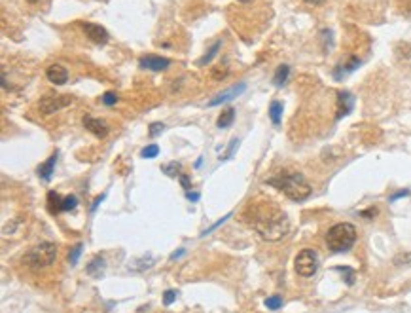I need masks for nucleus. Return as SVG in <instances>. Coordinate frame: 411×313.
<instances>
[{
	"mask_svg": "<svg viewBox=\"0 0 411 313\" xmlns=\"http://www.w3.org/2000/svg\"><path fill=\"white\" fill-rule=\"evenodd\" d=\"M228 218H232V213H228V215H226V216H222V218H220V220H218V222H214V224H212L211 228H207V230L203 232V236H207V234H211L212 230H216V228L220 226V224H224V222H226Z\"/></svg>",
	"mask_w": 411,
	"mask_h": 313,
	"instance_id": "31",
	"label": "nucleus"
},
{
	"mask_svg": "<svg viewBox=\"0 0 411 313\" xmlns=\"http://www.w3.org/2000/svg\"><path fill=\"white\" fill-rule=\"evenodd\" d=\"M180 179V183H182V186H184V188H186V190H188V192H190V188H191V183H190V177H188V175H180L178 177Z\"/></svg>",
	"mask_w": 411,
	"mask_h": 313,
	"instance_id": "33",
	"label": "nucleus"
},
{
	"mask_svg": "<svg viewBox=\"0 0 411 313\" xmlns=\"http://www.w3.org/2000/svg\"><path fill=\"white\" fill-rule=\"evenodd\" d=\"M163 127H165L163 124L156 122V124H152V125H150V129H148V135H150V137H156V135H159V133L163 131Z\"/></svg>",
	"mask_w": 411,
	"mask_h": 313,
	"instance_id": "29",
	"label": "nucleus"
},
{
	"mask_svg": "<svg viewBox=\"0 0 411 313\" xmlns=\"http://www.w3.org/2000/svg\"><path fill=\"white\" fill-rule=\"evenodd\" d=\"M239 2H250V0H239Z\"/></svg>",
	"mask_w": 411,
	"mask_h": 313,
	"instance_id": "40",
	"label": "nucleus"
},
{
	"mask_svg": "<svg viewBox=\"0 0 411 313\" xmlns=\"http://www.w3.org/2000/svg\"><path fill=\"white\" fill-rule=\"evenodd\" d=\"M84 127L87 131H91L99 139H105L106 135H108V131H110V127H108V124H106L105 120L95 118V116H84Z\"/></svg>",
	"mask_w": 411,
	"mask_h": 313,
	"instance_id": "8",
	"label": "nucleus"
},
{
	"mask_svg": "<svg viewBox=\"0 0 411 313\" xmlns=\"http://www.w3.org/2000/svg\"><path fill=\"white\" fill-rule=\"evenodd\" d=\"M360 65V59L358 57H349L347 63H343V65H339L336 70H334V76L336 78H341V76L349 74V72H352V70H356Z\"/></svg>",
	"mask_w": 411,
	"mask_h": 313,
	"instance_id": "15",
	"label": "nucleus"
},
{
	"mask_svg": "<svg viewBox=\"0 0 411 313\" xmlns=\"http://www.w3.org/2000/svg\"><path fill=\"white\" fill-rule=\"evenodd\" d=\"M233 120H235V110H233V108H226L220 116H218V120H216V125H218L220 129H226V127L232 125Z\"/></svg>",
	"mask_w": 411,
	"mask_h": 313,
	"instance_id": "18",
	"label": "nucleus"
},
{
	"mask_svg": "<svg viewBox=\"0 0 411 313\" xmlns=\"http://www.w3.org/2000/svg\"><path fill=\"white\" fill-rule=\"evenodd\" d=\"M356 243V228L351 222H339L326 234V245L332 252H345Z\"/></svg>",
	"mask_w": 411,
	"mask_h": 313,
	"instance_id": "3",
	"label": "nucleus"
},
{
	"mask_svg": "<svg viewBox=\"0 0 411 313\" xmlns=\"http://www.w3.org/2000/svg\"><path fill=\"white\" fill-rule=\"evenodd\" d=\"M237 146H239V139H233L232 144H230V148H228V152L222 156L220 160H230V158L233 156V152H235V148H237Z\"/></svg>",
	"mask_w": 411,
	"mask_h": 313,
	"instance_id": "30",
	"label": "nucleus"
},
{
	"mask_svg": "<svg viewBox=\"0 0 411 313\" xmlns=\"http://www.w3.org/2000/svg\"><path fill=\"white\" fill-rule=\"evenodd\" d=\"M228 74H230V68H228L226 65L212 66V70H211V76L214 78V80H218V82H222Z\"/></svg>",
	"mask_w": 411,
	"mask_h": 313,
	"instance_id": "22",
	"label": "nucleus"
},
{
	"mask_svg": "<svg viewBox=\"0 0 411 313\" xmlns=\"http://www.w3.org/2000/svg\"><path fill=\"white\" fill-rule=\"evenodd\" d=\"M338 270L345 271V273H347V277H345V281H347L349 285H352V281H354V271L351 270V268H338Z\"/></svg>",
	"mask_w": 411,
	"mask_h": 313,
	"instance_id": "32",
	"label": "nucleus"
},
{
	"mask_svg": "<svg viewBox=\"0 0 411 313\" xmlns=\"http://www.w3.org/2000/svg\"><path fill=\"white\" fill-rule=\"evenodd\" d=\"M288 76H290V66L288 65H281L279 68H277V72H275L273 76V82L277 87L285 86L286 80H288Z\"/></svg>",
	"mask_w": 411,
	"mask_h": 313,
	"instance_id": "20",
	"label": "nucleus"
},
{
	"mask_svg": "<svg viewBox=\"0 0 411 313\" xmlns=\"http://www.w3.org/2000/svg\"><path fill=\"white\" fill-rule=\"evenodd\" d=\"M352 107H354V97L351 93H347V91H341L338 97V118L347 116L349 112L352 110Z\"/></svg>",
	"mask_w": 411,
	"mask_h": 313,
	"instance_id": "12",
	"label": "nucleus"
},
{
	"mask_svg": "<svg viewBox=\"0 0 411 313\" xmlns=\"http://www.w3.org/2000/svg\"><path fill=\"white\" fill-rule=\"evenodd\" d=\"M76 205H78L76 195H66V197H63V211H72V209H76Z\"/></svg>",
	"mask_w": 411,
	"mask_h": 313,
	"instance_id": "27",
	"label": "nucleus"
},
{
	"mask_svg": "<svg viewBox=\"0 0 411 313\" xmlns=\"http://www.w3.org/2000/svg\"><path fill=\"white\" fill-rule=\"evenodd\" d=\"M101 101H103V105H106V107H114L117 103V95L114 91H106L105 95L101 97Z\"/></svg>",
	"mask_w": 411,
	"mask_h": 313,
	"instance_id": "26",
	"label": "nucleus"
},
{
	"mask_svg": "<svg viewBox=\"0 0 411 313\" xmlns=\"http://www.w3.org/2000/svg\"><path fill=\"white\" fill-rule=\"evenodd\" d=\"M55 162H57V152H55V154H52V156L48 158V162H44L42 165L38 167V177H40L42 181H50V179H52Z\"/></svg>",
	"mask_w": 411,
	"mask_h": 313,
	"instance_id": "14",
	"label": "nucleus"
},
{
	"mask_svg": "<svg viewBox=\"0 0 411 313\" xmlns=\"http://www.w3.org/2000/svg\"><path fill=\"white\" fill-rule=\"evenodd\" d=\"M244 89H246V84H239V86L230 87V89H226V91L218 93L214 99H211V101H209V107H216V105H222V103H228V101H232L233 97L241 95Z\"/></svg>",
	"mask_w": 411,
	"mask_h": 313,
	"instance_id": "11",
	"label": "nucleus"
},
{
	"mask_svg": "<svg viewBox=\"0 0 411 313\" xmlns=\"http://www.w3.org/2000/svg\"><path fill=\"white\" fill-rule=\"evenodd\" d=\"M48 207H50V213H63V197L57 192H50L48 194Z\"/></svg>",
	"mask_w": 411,
	"mask_h": 313,
	"instance_id": "19",
	"label": "nucleus"
},
{
	"mask_svg": "<svg viewBox=\"0 0 411 313\" xmlns=\"http://www.w3.org/2000/svg\"><path fill=\"white\" fill-rule=\"evenodd\" d=\"M74 99L70 95H44L40 99V103H38V108H40L42 114L50 116V114H55V112H59L63 108L70 107Z\"/></svg>",
	"mask_w": 411,
	"mask_h": 313,
	"instance_id": "6",
	"label": "nucleus"
},
{
	"mask_svg": "<svg viewBox=\"0 0 411 313\" xmlns=\"http://www.w3.org/2000/svg\"><path fill=\"white\" fill-rule=\"evenodd\" d=\"M46 78L52 82V84H55V86H63V84H66V80H68V72H66V68H64L63 65H50L48 66V70H46Z\"/></svg>",
	"mask_w": 411,
	"mask_h": 313,
	"instance_id": "10",
	"label": "nucleus"
},
{
	"mask_svg": "<svg viewBox=\"0 0 411 313\" xmlns=\"http://www.w3.org/2000/svg\"><path fill=\"white\" fill-rule=\"evenodd\" d=\"M244 216H246V222L265 241H281L290 232V222H288L286 213H283L271 201L250 203Z\"/></svg>",
	"mask_w": 411,
	"mask_h": 313,
	"instance_id": "1",
	"label": "nucleus"
},
{
	"mask_svg": "<svg viewBox=\"0 0 411 313\" xmlns=\"http://www.w3.org/2000/svg\"><path fill=\"white\" fill-rule=\"evenodd\" d=\"M410 192L408 190H402V192H396L394 195H390V201H396V199H400V197H404V195H408Z\"/></svg>",
	"mask_w": 411,
	"mask_h": 313,
	"instance_id": "34",
	"label": "nucleus"
},
{
	"mask_svg": "<svg viewBox=\"0 0 411 313\" xmlns=\"http://www.w3.org/2000/svg\"><path fill=\"white\" fill-rule=\"evenodd\" d=\"M184 252H186V250H184V249H180V250H176V252H173V254H171V260H178L180 256H182V254H184Z\"/></svg>",
	"mask_w": 411,
	"mask_h": 313,
	"instance_id": "36",
	"label": "nucleus"
},
{
	"mask_svg": "<svg viewBox=\"0 0 411 313\" xmlns=\"http://www.w3.org/2000/svg\"><path fill=\"white\" fill-rule=\"evenodd\" d=\"M27 2H31V4H36V2H38V0H27Z\"/></svg>",
	"mask_w": 411,
	"mask_h": 313,
	"instance_id": "39",
	"label": "nucleus"
},
{
	"mask_svg": "<svg viewBox=\"0 0 411 313\" xmlns=\"http://www.w3.org/2000/svg\"><path fill=\"white\" fill-rule=\"evenodd\" d=\"M55 258H57V245L52 241H42L25 252L23 264L31 270H44V268L52 266Z\"/></svg>",
	"mask_w": 411,
	"mask_h": 313,
	"instance_id": "4",
	"label": "nucleus"
},
{
	"mask_svg": "<svg viewBox=\"0 0 411 313\" xmlns=\"http://www.w3.org/2000/svg\"><path fill=\"white\" fill-rule=\"evenodd\" d=\"M265 183L275 186L292 201H303L313 192L311 184L307 183V179L299 171H281L271 179H267Z\"/></svg>",
	"mask_w": 411,
	"mask_h": 313,
	"instance_id": "2",
	"label": "nucleus"
},
{
	"mask_svg": "<svg viewBox=\"0 0 411 313\" xmlns=\"http://www.w3.org/2000/svg\"><path fill=\"white\" fill-rule=\"evenodd\" d=\"M295 273L301 277H313L318 270V254L313 249H303L294 260Z\"/></svg>",
	"mask_w": 411,
	"mask_h": 313,
	"instance_id": "5",
	"label": "nucleus"
},
{
	"mask_svg": "<svg viewBox=\"0 0 411 313\" xmlns=\"http://www.w3.org/2000/svg\"><path fill=\"white\" fill-rule=\"evenodd\" d=\"M186 197H188L190 201H199V197H201V195L197 194V192H186Z\"/></svg>",
	"mask_w": 411,
	"mask_h": 313,
	"instance_id": "35",
	"label": "nucleus"
},
{
	"mask_svg": "<svg viewBox=\"0 0 411 313\" xmlns=\"http://www.w3.org/2000/svg\"><path fill=\"white\" fill-rule=\"evenodd\" d=\"M138 65L142 68H148V70L159 72V70H165L171 65V61L167 57H159V55H144V57H140Z\"/></svg>",
	"mask_w": 411,
	"mask_h": 313,
	"instance_id": "9",
	"label": "nucleus"
},
{
	"mask_svg": "<svg viewBox=\"0 0 411 313\" xmlns=\"http://www.w3.org/2000/svg\"><path fill=\"white\" fill-rule=\"evenodd\" d=\"M103 199H105V195H101V197H97V199H95V203L91 205V211H95V209H97V205H99V203H101Z\"/></svg>",
	"mask_w": 411,
	"mask_h": 313,
	"instance_id": "37",
	"label": "nucleus"
},
{
	"mask_svg": "<svg viewBox=\"0 0 411 313\" xmlns=\"http://www.w3.org/2000/svg\"><path fill=\"white\" fill-rule=\"evenodd\" d=\"M159 154V146L158 144H148L146 148H142V152H140V156L142 158H146V160H152V158H156Z\"/></svg>",
	"mask_w": 411,
	"mask_h": 313,
	"instance_id": "25",
	"label": "nucleus"
},
{
	"mask_svg": "<svg viewBox=\"0 0 411 313\" xmlns=\"http://www.w3.org/2000/svg\"><path fill=\"white\" fill-rule=\"evenodd\" d=\"M80 25H82V29H84L85 36H87L91 42L99 44V46H105V44L108 42L110 34H108V31H106L105 27H101V25L91 23V21H82Z\"/></svg>",
	"mask_w": 411,
	"mask_h": 313,
	"instance_id": "7",
	"label": "nucleus"
},
{
	"mask_svg": "<svg viewBox=\"0 0 411 313\" xmlns=\"http://www.w3.org/2000/svg\"><path fill=\"white\" fill-rule=\"evenodd\" d=\"M82 249H84V245L82 243H76L72 249H70V254H68V262L72 264V266H76L78 264V258H80V254H82Z\"/></svg>",
	"mask_w": 411,
	"mask_h": 313,
	"instance_id": "24",
	"label": "nucleus"
},
{
	"mask_svg": "<svg viewBox=\"0 0 411 313\" xmlns=\"http://www.w3.org/2000/svg\"><path fill=\"white\" fill-rule=\"evenodd\" d=\"M176 294H178L176 291H165V294H163V304L165 306H171V304L176 300Z\"/></svg>",
	"mask_w": 411,
	"mask_h": 313,
	"instance_id": "28",
	"label": "nucleus"
},
{
	"mask_svg": "<svg viewBox=\"0 0 411 313\" xmlns=\"http://www.w3.org/2000/svg\"><path fill=\"white\" fill-rule=\"evenodd\" d=\"M265 308L267 310H271V312H275V310H281V306H283V298L281 296H269V298H265Z\"/></svg>",
	"mask_w": 411,
	"mask_h": 313,
	"instance_id": "23",
	"label": "nucleus"
},
{
	"mask_svg": "<svg viewBox=\"0 0 411 313\" xmlns=\"http://www.w3.org/2000/svg\"><path fill=\"white\" fill-rule=\"evenodd\" d=\"M307 4H313V6H320V4H324V0H305Z\"/></svg>",
	"mask_w": 411,
	"mask_h": 313,
	"instance_id": "38",
	"label": "nucleus"
},
{
	"mask_svg": "<svg viewBox=\"0 0 411 313\" xmlns=\"http://www.w3.org/2000/svg\"><path fill=\"white\" fill-rule=\"evenodd\" d=\"M283 103L281 101H273L269 105V118L273 122V125H281V120H283Z\"/></svg>",
	"mask_w": 411,
	"mask_h": 313,
	"instance_id": "17",
	"label": "nucleus"
},
{
	"mask_svg": "<svg viewBox=\"0 0 411 313\" xmlns=\"http://www.w3.org/2000/svg\"><path fill=\"white\" fill-rule=\"evenodd\" d=\"M161 171L167 173L169 177H180V175H182V165L176 162H171V163H167V165H163Z\"/></svg>",
	"mask_w": 411,
	"mask_h": 313,
	"instance_id": "21",
	"label": "nucleus"
},
{
	"mask_svg": "<svg viewBox=\"0 0 411 313\" xmlns=\"http://www.w3.org/2000/svg\"><path fill=\"white\" fill-rule=\"evenodd\" d=\"M220 48H222V40H216V42L212 44L211 48L207 50V54L201 57L199 61H197V66H205V65H209L212 59L218 55V52H220Z\"/></svg>",
	"mask_w": 411,
	"mask_h": 313,
	"instance_id": "16",
	"label": "nucleus"
},
{
	"mask_svg": "<svg viewBox=\"0 0 411 313\" xmlns=\"http://www.w3.org/2000/svg\"><path fill=\"white\" fill-rule=\"evenodd\" d=\"M105 268H106L105 258L97 254V256H93L91 262L85 266V273H87V275H91V277H101V275H103V271H105Z\"/></svg>",
	"mask_w": 411,
	"mask_h": 313,
	"instance_id": "13",
	"label": "nucleus"
}]
</instances>
